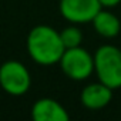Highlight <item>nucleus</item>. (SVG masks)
<instances>
[{
  "instance_id": "9",
  "label": "nucleus",
  "mask_w": 121,
  "mask_h": 121,
  "mask_svg": "<svg viewBox=\"0 0 121 121\" xmlns=\"http://www.w3.org/2000/svg\"><path fill=\"white\" fill-rule=\"evenodd\" d=\"M60 37H61V41L66 48L78 47L83 43V31L73 23L71 26H67L60 31Z\"/></svg>"
},
{
  "instance_id": "7",
  "label": "nucleus",
  "mask_w": 121,
  "mask_h": 121,
  "mask_svg": "<svg viewBox=\"0 0 121 121\" xmlns=\"http://www.w3.org/2000/svg\"><path fill=\"white\" fill-rule=\"evenodd\" d=\"M31 118L34 121H69L70 114L54 98H40L31 107Z\"/></svg>"
},
{
  "instance_id": "1",
  "label": "nucleus",
  "mask_w": 121,
  "mask_h": 121,
  "mask_svg": "<svg viewBox=\"0 0 121 121\" xmlns=\"http://www.w3.org/2000/svg\"><path fill=\"white\" fill-rule=\"evenodd\" d=\"M26 47L30 58L44 67L58 64L66 51L60 31L47 24H39L29 31Z\"/></svg>"
},
{
  "instance_id": "2",
  "label": "nucleus",
  "mask_w": 121,
  "mask_h": 121,
  "mask_svg": "<svg viewBox=\"0 0 121 121\" xmlns=\"http://www.w3.org/2000/svg\"><path fill=\"white\" fill-rule=\"evenodd\" d=\"M94 73L110 88H121V48L112 44L100 46L94 53Z\"/></svg>"
},
{
  "instance_id": "6",
  "label": "nucleus",
  "mask_w": 121,
  "mask_h": 121,
  "mask_svg": "<svg viewBox=\"0 0 121 121\" xmlns=\"http://www.w3.org/2000/svg\"><path fill=\"white\" fill-rule=\"evenodd\" d=\"M112 88L105 86L104 83H90L80 93V103L83 107L88 110H101L107 107L112 98Z\"/></svg>"
},
{
  "instance_id": "5",
  "label": "nucleus",
  "mask_w": 121,
  "mask_h": 121,
  "mask_svg": "<svg viewBox=\"0 0 121 121\" xmlns=\"http://www.w3.org/2000/svg\"><path fill=\"white\" fill-rule=\"evenodd\" d=\"M61 16L73 24L91 23L95 14L103 9L100 0H60Z\"/></svg>"
},
{
  "instance_id": "3",
  "label": "nucleus",
  "mask_w": 121,
  "mask_h": 121,
  "mask_svg": "<svg viewBox=\"0 0 121 121\" xmlns=\"http://www.w3.org/2000/svg\"><path fill=\"white\" fill-rule=\"evenodd\" d=\"M58 64L70 80L84 81L94 73V54H90L81 46L66 48Z\"/></svg>"
},
{
  "instance_id": "8",
  "label": "nucleus",
  "mask_w": 121,
  "mask_h": 121,
  "mask_svg": "<svg viewBox=\"0 0 121 121\" xmlns=\"http://www.w3.org/2000/svg\"><path fill=\"white\" fill-rule=\"evenodd\" d=\"M91 23L94 30L104 39H114L120 34L121 30L120 19L110 10H105L104 7L95 14Z\"/></svg>"
},
{
  "instance_id": "10",
  "label": "nucleus",
  "mask_w": 121,
  "mask_h": 121,
  "mask_svg": "<svg viewBox=\"0 0 121 121\" xmlns=\"http://www.w3.org/2000/svg\"><path fill=\"white\" fill-rule=\"evenodd\" d=\"M100 3L103 7H114L121 3V0H100Z\"/></svg>"
},
{
  "instance_id": "4",
  "label": "nucleus",
  "mask_w": 121,
  "mask_h": 121,
  "mask_svg": "<svg viewBox=\"0 0 121 121\" xmlns=\"http://www.w3.org/2000/svg\"><path fill=\"white\" fill-rule=\"evenodd\" d=\"M31 87L29 69L17 60H7L0 66V88L9 95H24Z\"/></svg>"
}]
</instances>
